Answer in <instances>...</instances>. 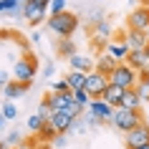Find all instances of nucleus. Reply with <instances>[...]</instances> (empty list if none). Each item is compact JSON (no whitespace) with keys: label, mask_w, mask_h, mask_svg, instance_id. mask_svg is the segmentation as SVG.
<instances>
[{"label":"nucleus","mask_w":149,"mask_h":149,"mask_svg":"<svg viewBox=\"0 0 149 149\" xmlns=\"http://www.w3.org/2000/svg\"><path fill=\"white\" fill-rule=\"evenodd\" d=\"M48 121L56 126V132H58V134H68L71 132V121H73V119H71L66 111H53V116L48 119Z\"/></svg>","instance_id":"obj_16"},{"label":"nucleus","mask_w":149,"mask_h":149,"mask_svg":"<svg viewBox=\"0 0 149 149\" xmlns=\"http://www.w3.org/2000/svg\"><path fill=\"white\" fill-rule=\"evenodd\" d=\"M63 10H66V0H51V3H48V13H51V15L63 13Z\"/></svg>","instance_id":"obj_30"},{"label":"nucleus","mask_w":149,"mask_h":149,"mask_svg":"<svg viewBox=\"0 0 149 149\" xmlns=\"http://www.w3.org/2000/svg\"><path fill=\"white\" fill-rule=\"evenodd\" d=\"M10 81H13V79H10V73H8V71H3V68H0V86H8Z\"/></svg>","instance_id":"obj_36"},{"label":"nucleus","mask_w":149,"mask_h":149,"mask_svg":"<svg viewBox=\"0 0 149 149\" xmlns=\"http://www.w3.org/2000/svg\"><path fill=\"white\" fill-rule=\"evenodd\" d=\"M56 53L68 61L73 53H79V46H76V40H73V38H61L58 43H56Z\"/></svg>","instance_id":"obj_18"},{"label":"nucleus","mask_w":149,"mask_h":149,"mask_svg":"<svg viewBox=\"0 0 149 149\" xmlns=\"http://www.w3.org/2000/svg\"><path fill=\"white\" fill-rule=\"evenodd\" d=\"M5 126V116H3V111H0V129Z\"/></svg>","instance_id":"obj_41"},{"label":"nucleus","mask_w":149,"mask_h":149,"mask_svg":"<svg viewBox=\"0 0 149 149\" xmlns=\"http://www.w3.org/2000/svg\"><path fill=\"white\" fill-rule=\"evenodd\" d=\"M116 63L119 61H116V58H111L109 53H99V58H96V71L111 79V73H114V68H116Z\"/></svg>","instance_id":"obj_17"},{"label":"nucleus","mask_w":149,"mask_h":149,"mask_svg":"<svg viewBox=\"0 0 149 149\" xmlns=\"http://www.w3.org/2000/svg\"><path fill=\"white\" fill-rule=\"evenodd\" d=\"M53 71H56L53 63H46V68H43V76H46V79H51V76H53Z\"/></svg>","instance_id":"obj_37"},{"label":"nucleus","mask_w":149,"mask_h":149,"mask_svg":"<svg viewBox=\"0 0 149 149\" xmlns=\"http://www.w3.org/2000/svg\"><path fill=\"white\" fill-rule=\"evenodd\" d=\"M68 66H71V71H84V73L96 71V61L91 56H86V53H73L68 58Z\"/></svg>","instance_id":"obj_10"},{"label":"nucleus","mask_w":149,"mask_h":149,"mask_svg":"<svg viewBox=\"0 0 149 149\" xmlns=\"http://www.w3.org/2000/svg\"><path fill=\"white\" fill-rule=\"evenodd\" d=\"M126 25L134 28V31H144L147 33L149 28V5H141V8H134L126 18Z\"/></svg>","instance_id":"obj_8"},{"label":"nucleus","mask_w":149,"mask_h":149,"mask_svg":"<svg viewBox=\"0 0 149 149\" xmlns=\"http://www.w3.org/2000/svg\"><path fill=\"white\" fill-rule=\"evenodd\" d=\"M5 141H8V144H23V136H20L18 132H10V134H8V139H5Z\"/></svg>","instance_id":"obj_34"},{"label":"nucleus","mask_w":149,"mask_h":149,"mask_svg":"<svg viewBox=\"0 0 149 149\" xmlns=\"http://www.w3.org/2000/svg\"><path fill=\"white\" fill-rule=\"evenodd\" d=\"M129 51H132V48L124 43V38L121 40H106V48H104V53H109L111 58H116V61H126Z\"/></svg>","instance_id":"obj_12"},{"label":"nucleus","mask_w":149,"mask_h":149,"mask_svg":"<svg viewBox=\"0 0 149 149\" xmlns=\"http://www.w3.org/2000/svg\"><path fill=\"white\" fill-rule=\"evenodd\" d=\"M31 40H33V43H40V40H43V33H40V31H33Z\"/></svg>","instance_id":"obj_39"},{"label":"nucleus","mask_w":149,"mask_h":149,"mask_svg":"<svg viewBox=\"0 0 149 149\" xmlns=\"http://www.w3.org/2000/svg\"><path fill=\"white\" fill-rule=\"evenodd\" d=\"M0 149H10V144L8 141H0Z\"/></svg>","instance_id":"obj_42"},{"label":"nucleus","mask_w":149,"mask_h":149,"mask_svg":"<svg viewBox=\"0 0 149 149\" xmlns=\"http://www.w3.org/2000/svg\"><path fill=\"white\" fill-rule=\"evenodd\" d=\"M139 81H149V66H144L139 71Z\"/></svg>","instance_id":"obj_38"},{"label":"nucleus","mask_w":149,"mask_h":149,"mask_svg":"<svg viewBox=\"0 0 149 149\" xmlns=\"http://www.w3.org/2000/svg\"><path fill=\"white\" fill-rule=\"evenodd\" d=\"M124 141H126V147H129V149L139 147V144H147V141H149V126L147 124H139L136 129L126 132L124 134Z\"/></svg>","instance_id":"obj_9"},{"label":"nucleus","mask_w":149,"mask_h":149,"mask_svg":"<svg viewBox=\"0 0 149 149\" xmlns=\"http://www.w3.org/2000/svg\"><path fill=\"white\" fill-rule=\"evenodd\" d=\"M56 149H61V147H66V134H56V139L51 141Z\"/></svg>","instance_id":"obj_35"},{"label":"nucleus","mask_w":149,"mask_h":149,"mask_svg":"<svg viewBox=\"0 0 149 149\" xmlns=\"http://www.w3.org/2000/svg\"><path fill=\"white\" fill-rule=\"evenodd\" d=\"M43 3H51V0H43Z\"/></svg>","instance_id":"obj_47"},{"label":"nucleus","mask_w":149,"mask_h":149,"mask_svg":"<svg viewBox=\"0 0 149 149\" xmlns=\"http://www.w3.org/2000/svg\"><path fill=\"white\" fill-rule=\"evenodd\" d=\"M111 84H116V86H124V88H134L139 84V71L129 66L126 61H119L114 73H111Z\"/></svg>","instance_id":"obj_3"},{"label":"nucleus","mask_w":149,"mask_h":149,"mask_svg":"<svg viewBox=\"0 0 149 149\" xmlns=\"http://www.w3.org/2000/svg\"><path fill=\"white\" fill-rule=\"evenodd\" d=\"M46 28L53 36H58V38H73V33L81 28V20L76 13H71V10H63V13H56V15H48L46 20Z\"/></svg>","instance_id":"obj_1"},{"label":"nucleus","mask_w":149,"mask_h":149,"mask_svg":"<svg viewBox=\"0 0 149 149\" xmlns=\"http://www.w3.org/2000/svg\"><path fill=\"white\" fill-rule=\"evenodd\" d=\"M66 81H68L71 91H76V88H84V84H86V73H84V71H71L68 76H66Z\"/></svg>","instance_id":"obj_22"},{"label":"nucleus","mask_w":149,"mask_h":149,"mask_svg":"<svg viewBox=\"0 0 149 149\" xmlns=\"http://www.w3.org/2000/svg\"><path fill=\"white\" fill-rule=\"evenodd\" d=\"M88 114H94V116H99L101 121H114V111H116V106H111V104H106L101 99V96H96V99H91V104L86 106Z\"/></svg>","instance_id":"obj_6"},{"label":"nucleus","mask_w":149,"mask_h":149,"mask_svg":"<svg viewBox=\"0 0 149 149\" xmlns=\"http://www.w3.org/2000/svg\"><path fill=\"white\" fill-rule=\"evenodd\" d=\"M124 91H126L124 86H116V84H111V81H109V86L104 88L101 99H104L106 104H111V106H116V109H119V104H121V96H124Z\"/></svg>","instance_id":"obj_15"},{"label":"nucleus","mask_w":149,"mask_h":149,"mask_svg":"<svg viewBox=\"0 0 149 149\" xmlns=\"http://www.w3.org/2000/svg\"><path fill=\"white\" fill-rule=\"evenodd\" d=\"M36 73H38V58L25 48V56H23V58H18V61L13 63V79H15V81H23V84H33Z\"/></svg>","instance_id":"obj_2"},{"label":"nucleus","mask_w":149,"mask_h":149,"mask_svg":"<svg viewBox=\"0 0 149 149\" xmlns=\"http://www.w3.org/2000/svg\"><path fill=\"white\" fill-rule=\"evenodd\" d=\"M109 81H111L109 76H104V73H99V71H91V73H86V84H84V88L96 99V96L104 94V88L109 86Z\"/></svg>","instance_id":"obj_7"},{"label":"nucleus","mask_w":149,"mask_h":149,"mask_svg":"<svg viewBox=\"0 0 149 149\" xmlns=\"http://www.w3.org/2000/svg\"><path fill=\"white\" fill-rule=\"evenodd\" d=\"M147 38H149V28H147Z\"/></svg>","instance_id":"obj_46"},{"label":"nucleus","mask_w":149,"mask_h":149,"mask_svg":"<svg viewBox=\"0 0 149 149\" xmlns=\"http://www.w3.org/2000/svg\"><path fill=\"white\" fill-rule=\"evenodd\" d=\"M15 149H31V147H28V144H18Z\"/></svg>","instance_id":"obj_44"},{"label":"nucleus","mask_w":149,"mask_h":149,"mask_svg":"<svg viewBox=\"0 0 149 149\" xmlns=\"http://www.w3.org/2000/svg\"><path fill=\"white\" fill-rule=\"evenodd\" d=\"M46 121H48V119H43L40 114H31V116H28V121H25V126H28V132H31V134H38L40 126L46 124Z\"/></svg>","instance_id":"obj_23"},{"label":"nucleus","mask_w":149,"mask_h":149,"mask_svg":"<svg viewBox=\"0 0 149 149\" xmlns=\"http://www.w3.org/2000/svg\"><path fill=\"white\" fill-rule=\"evenodd\" d=\"M73 99H76V101H79V104H84V106H88V104H91V99H94V96L88 94L86 88H76V91H73Z\"/></svg>","instance_id":"obj_27"},{"label":"nucleus","mask_w":149,"mask_h":149,"mask_svg":"<svg viewBox=\"0 0 149 149\" xmlns=\"http://www.w3.org/2000/svg\"><path fill=\"white\" fill-rule=\"evenodd\" d=\"M124 43L132 48V51H144L147 43H149V38H147V33H144V31H134V28H129V31L124 33Z\"/></svg>","instance_id":"obj_11"},{"label":"nucleus","mask_w":149,"mask_h":149,"mask_svg":"<svg viewBox=\"0 0 149 149\" xmlns=\"http://www.w3.org/2000/svg\"><path fill=\"white\" fill-rule=\"evenodd\" d=\"M141 96H139V91H136V86L134 88H126L124 91V96H121V104H119V109H132V111H139L141 109Z\"/></svg>","instance_id":"obj_13"},{"label":"nucleus","mask_w":149,"mask_h":149,"mask_svg":"<svg viewBox=\"0 0 149 149\" xmlns=\"http://www.w3.org/2000/svg\"><path fill=\"white\" fill-rule=\"evenodd\" d=\"M63 91H71L68 81L61 79V81H53V86H51V94H63Z\"/></svg>","instance_id":"obj_31"},{"label":"nucleus","mask_w":149,"mask_h":149,"mask_svg":"<svg viewBox=\"0 0 149 149\" xmlns=\"http://www.w3.org/2000/svg\"><path fill=\"white\" fill-rule=\"evenodd\" d=\"M28 86H31V84H23V81H15V79H13L8 86H3V96L10 99V101H15V99H20V96L28 94Z\"/></svg>","instance_id":"obj_14"},{"label":"nucleus","mask_w":149,"mask_h":149,"mask_svg":"<svg viewBox=\"0 0 149 149\" xmlns=\"http://www.w3.org/2000/svg\"><path fill=\"white\" fill-rule=\"evenodd\" d=\"M144 53H147V61H149V43H147V48H144Z\"/></svg>","instance_id":"obj_45"},{"label":"nucleus","mask_w":149,"mask_h":149,"mask_svg":"<svg viewBox=\"0 0 149 149\" xmlns=\"http://www.w3.org/2000/svg\"><path fill=\"white\" fill-rule=\"evenodd\" d=\"M48 99H51V106H53V111H63L71 101H73V91H63V94H48Z\"/></svg>","instance_id":"obj_19"},{"label":"nucleus","mask_w":149,"mask_h":149,"mask_svg":"<svg viewBox=\"0 0 149 149\" xmlns=\"http://www.w3.org/2000/svg\"><path fill=\"white\" fill-rule=\"evenodd\" d=\"M56 134H58V132H56V126L51 124V121H46V124L40 126V132L36 134V136H38L40 141H53V139H56Z\"/></svg>","instance_id":"obj_24"},{"label":"nucleus","mask_w":149,"mask_h":149,"mask_svg":"<svg viewBox=\"0 0 149 149\" xmlns=\"http://www.w3.org/2000/svg\"><path fill=\"white\" fill-rule=\"evenodd\" d=\"M38 114H40L43 119H51V116H53V106H51V99H48V96L43 99V101H40V106H38Z\"/></svg>","instance_id":"obj_28"},{"label":"nucleus","mask_w":149,"mask_h":149,"mask_svg":"<svg viewBox=\"0 0 149 149\" xmlns=\"http://www.w3.org/2000/svg\"><path fill=\"white\" fill-rule=\"evenodd\" d=\"M126 63H129V66H134L136 71H141L144 66H149L147 53H144V51H129V56H126Z\"/></svg>","instance_id":"obj_21"},{"label":"nucleus","mask_w":149,"mask_h":149,"mask_svg":"<svg viewBox=\"0 0 149 149\" xmlns=\"http://www.w3.org/2000/svg\"><path fill=\"white\" fill-rule=\"evenodd\" d=\"M84 119H86V121H88V126H99V124H104V121H101V119H99V116H94V114H88V111H86V114H84Z\"/></svg>","instance_id":"obj_33"},{"label":"nucleus","mask_w":149,"mask_h":149,"mask_svg":"<svg viewBox=\"0 0 149 149\" xmlns=\"http://www.w3.org/2000/svg\"><path fill=\"white\" fill-rule=\"evenodd\" d=\"M20 3H25V0H20Z\"/></svg>","instance_id":"obj_48"},{"label":"nucleus","mask_w":149,"mask_h":149,"mask_svg":"<svg viewBox=\"0 0 149 149\" xmlns=\"http://www.w3.org/2000/svg\"><path fill=\"white\" fill-rule=\"evenodd\" d=\"M48 3H43V0H25L23 3V18L28 20L31 25H40L48 20Z\"/></svg>","instance_id":"obj_4"},{"label":"nucleus","mask_w":149,"mask_h":149,"mask_svg":"<svg viewBox=\"0 0 149 149\" xmlns=\"http://www.w3.org/2000/svg\"><path fill=\"white\" fill-rule=\"evenodd\" d=\"M63 111H66V114H68L71 119H76V116H84V111H86V106H84V104H79L76 99H73V101H71V104H68V106H66Z\"/></svg>","instance_id":"obj_25"},{"label":"nucleus","mask_w":149,"mask_h":149,"mask_svg":"<svg viewBox=\"0 0 149 149\" xmlns=\"http://www.w3.org/2000/svg\"><path fill=\"white\" fill-rule=\"evenodd\" d=\"M86 129H88V121H86V119H81V116H76L73 121H71V132L68 134H73V132H76V134H84Z\"/></svg>","instance_id":"obj_26"},{"label":"nucleus","mask_w":149,"mask_h":149,"mask_svg":"<svg viewBox=\"0 0 149 149\" xmlns=\"http://www.w3.org/2000/svg\"><path fill=\"white\" fill-rule=\"evenodd\" d=\"M134 149H149V141L147 144H139V147H134Z\"/></svg>","instance_id":"obj_43"},{"label":"nucleus","mask_w":149,"mask_h":149,"mask_svg":"<svg viewBox=\"0 0 149 149\" xmlns=\"http://www.w3.org/2000/svg\"><path fill=\"white\" fill-rule=\"evenodd\" d=\"M38 149H53V144H51V141H40Z\"/></svg>","instance_id":"obj_40"},{"label":"nucleus","mask_w":149,"mask_h":149,"mask_svg":"<svg viewBox=\"0 0 149 149\" xmlns=\"http://www.w3.org/2000/svg\"><path fill=\"white\" fill-rule=\"evenodd\" d=\"M136 91H139L141 101H149V81H139L136 84Z\"/></svg>","instance_id":"obj_32"},{"label":"nucleus","mask_w":149,"mask_h":149,"mask_svg":"<svg viewBox=\"0 0 149 149\" xmlns=\"http://www.w3.org/2000/svg\"><path fill=\"white\" fill-rule=\"evenodd\" d=\"M0 111H3V116H5V119H15V116H18V106L10 101V99L3 104V109H0Z\"/></svg>","instance_id":"obj_29"},{"label":"nucleus","mask_w":149,"mask_h":149,"mask_svg":"<svg viewBox=\"0 0 149 149\" xmlns=\"http://www.w3.org/2000/svg\"><path fill=\"white\" fill-rule=\"evenodd\" d=\"M109 36H111V25L106 23V20H101V18H99V20H94V23H91V38L106 40Z\"/></svg>","instance_id":"obj_20"},{"label":"nucleus","mask_w":149,"mask_h":149,"mask_svg":"<svg viewBox=\"0 0 149 149\" xmlns=\"http://www.w3.org/2000/svg\"><path fill=\"white\" fill-rule=\"evenodd\" d=\"M139 124H144V119H141L139 111H132V109H116L114 111V126H116L121 134L136 129Z\"/></svg>","instance_id":"obj_5"}]
</instances>
